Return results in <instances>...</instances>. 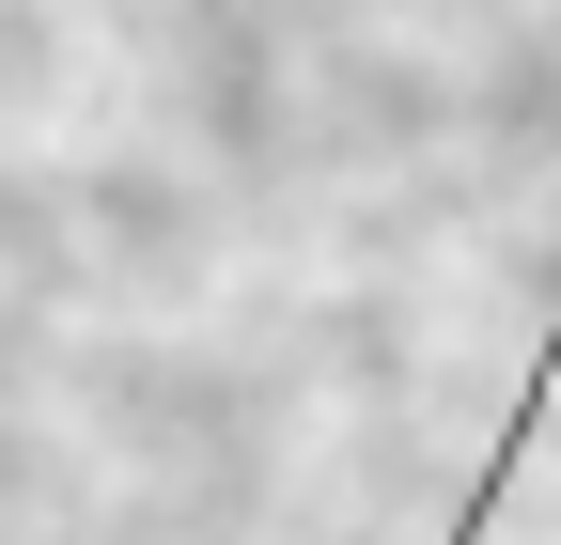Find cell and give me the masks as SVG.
Listing matches in <instances>:
<instances>
[{
  "label": "cell",
  "mask_w": 561,
  "mask_h": 545,
  "mask_svg": "<svg viewBox=\"0 0 561 545\" xmlns=\"http://www.w3.org/2000/svg\"><path fill=\"white\" fill-rule=\"evenodd\" d=\"M546 390H561V327L530 344V390L500 405V452H483V484H468V514H453L437 545H483V530H500V499H515V467H530V437H546Z\"/></svg>",
  "instance_id": "obj_1"
}]
</instances>
